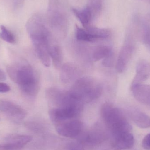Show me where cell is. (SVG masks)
I'll use <instances>...</instances> for the list:
<instances>
[{
  "instance_id": "cell-4",
  "label": "cell",
  "mask_w": 150,
  "mask_h": 150,
  "mask_svg": "<svg viewBox=\"0 0 150 150\" xmlns=\"http://www.w3.org/2000/svg\"><path fill=\"white\" fill-rule=\"evenodd\" d=\"M46 96L50 104L54 107L52 108H72L81 112L83 109V103L75 98L69 91L50 88L47 91Z\"/></svg>"
},
{
  "instance_id": "cell-17",
  "label": "cell",
  "mask_w": 150,
  "mask_h": 150,
  "mask_svg": "<svg viewBox=\"0 0 150 150\" xmlns=\"http://www.w3.org/2000/svg\"><path fill=\"white\" fill-rule=\"evenodd\" d=\"M84 28L91 34L95 41L97 40L108 38L111 34V31L107 29L98 28L90 25Z\"/></svg>"
},
{
  "instance_id": "cell-15",
  "label": "cell",
  "mask_w": 150,
  "mask_h": 150,
  "mask_svg": "<svg viewBox=\"0 0 150 150\" xmlns=\"http://www.w3.org/2000/svg\"><path fill=\"white\" fill-rule=\"evenodd\" d=\"M130 116L135 124L141 128H150V117L143 112L132 109L130 111Z\"/></svg>"
},
{
  "instance_id": "cell-12",
  "label": "cell",
  "mask_w": 150,
  "mask_h": 150,
  "mask_svg": "<svg viewBox=\"0 0 150 150\" xmlns=\"http://www.w3.org/2000/svg\"><path fill=\"white\" fill-rule=\"evenodd\" d=\"M131 88L133 95L137 101L150 106V85L137 84L131 86Z\"/></svg>"
},
{
  "instance_id": "cell-16",
  "label": "cell",
  "mask_w": 150,
  "mask_h": 150,
  "mask_svg": "<svg viewBox=\"0 0 150 150\" xmlns=\"http://www.w3.org/2000/svg\"><path fill=\"white\" fill-rule=\"evenodd\" d=\"M141 28L143 41L150 49V14H147L142 19Z\"/></svg>"
},
{
  "instance_id": "cell-23",
  "label": "cell",
  "mask_w": 150,
  "mask_h": 150,
  "mask_svg": "<svg viewBox=\"0 0 150 150\" xmlns=\"http://www.w3.org/2000/svg\"><path fill=\"white\" fill-rule=\"evenodd\" d=\"M0 37L2 39L10 44L16 43V38L14 34L4 25L1 26Z\"/></svg>"
},
{
  "instance_id": "cell-24",
  "label": "cell",
  "mask_w": 150,
  "mask_h": 150,
  "mask_svg": "<svg viewBox=\"0 0 150 150\" xmlns=\"http://www.w3.org/2000/svg\"><path fill=\"white\" fill-rule=\"evenodd\" d=\"M24 146L17 144L11 142H5L0 144V150H20Z\"/></svg>"
},
{
  "instance_id": "cell-27",
  "label": "cell",
  "mask_w": 150,
  "mask_h": 150,
  "mask_svg": "<svg viewBox=\"0 0 150 150\" xmlns=\"http://www.w3.org/2000/svg\"><path fill=\"white\" fill-rule=\"evenodd\" d=\"M10 91V87L6 83H0V92L6 93Z\"/></svg>"
},
{
  "instance_id": "cell-18",
  "label": "cell",
  "mask_w": 150,
  "mask_h": 150,
  "mask_svg": "<svg viewBox=\"0 0 150 150\" xmlns=\"http://www.w3.org/2000/svg\"><path fill=\"white\" fill-rule=\"evenodd\" d=\"M73 11L84 28L90 25V22L92 20L93 18L91 11L88 7L81 10L73 8Z\"/></svg>"
},
{
  "instance_id": "cell-8",
  "label": "cell",
  "mask_w": 150,
  "mask_h": 150,
  "mask_svg": "<svg viewBox=\"0 0 150 150\" xmlns=\"http://www.w3.org/2000/svg\"><path fill=\"white\" fill-rule=\"evenodd\" d=\"M83 129L82 122L78 120H69L57 124L56 129L60 135L70 138L78 137Z\"/></svg>"
},
{
  "instance_id": "cell-28",
  "label": "cell",
  "mask_w": 150,
  "mask_h": 150,
  "mask_svg": "<svg viewBox=\"0 0 150 150\" xmlns=\"http://www.w3.org/2000/svg\"><path fill=\"white\" fill-rule=\"evenodd\" d=\"M12 1L15 7L18 8L23 6L24 0H12Z\"/></svg>"
},
{
  "instance_id": "cell-2",
  "label": "cell",
  "mask_w": 150,
  "mask_h": 150,
  "mask_svg": "<svg viewBox=\"0 0 150 150\" xmlns=\"http://www.w3.org/2000/svg\"><path fill=\"white\" fill-rule=\"evenodd\" d=\"M101 115L112 135L130 132L132 130V127L121 110L110 103H106L102 105Z\"/></svg>"
},
{
  "instance_id": "cell-11",
  "label": "cell",
  "mask_w": 150,
  "mask_h": 150,
  "mask_svg": "<svg viewBox=\"0 0 150 150\" xmlns=\"http://www.w3.org/2000/svg\"><path fill=\"white\" fill-rule=\"evenodd\" d=\"M112 137L113 145L119 149H129L134 144V137L130 132L121 133L112 136Z\"/></svg>"
},
{
  "instance_id": "cell-14",
  "label": "cell",
  "mask_w": 150,
  "mask_h": 150,
  "mask_svg": "<svg viewBox=\"0 0 150 150\" xmlns=\"http://www.w3.org/2000/svg\"><path fill=\"white\" fill-rule=\"evenodd\" d=\"M78 69L72 63H67L62 67L61 69V81L64 84L72 82L76 76Z\"/></svg>"
},
{
  "instance_id": "cell-21",
  "label": "cell",
  "mask_w": 150,
  "mask_h": 150,
  "mask_svg": "<svg viewBox=\"0 0 150 150\" xmlns=\"http://www.w3.org/2000/svg\"><path fill=\"white\" fill-rule=\"evenodd\" d=\"M76 36L77 39L80 41L92 42L95 41L91 34L85 29L76 26Z\"/></svg>"
},
{
  "instance_id": "cell-9",
  "label": "cell",
  "mask_w": 150,
  "mask_h": 150,
  "mask_svg": "<svg viewBox=\"0 0 150 150\" xmlns=\"http://www.w3.org/2000/svg\"><path fill=\"white\" fill-rule=\"evenodd\" d=\"M81 111L72 108H51L48 112L51 120L57 124L72 120Z\"/></svg>"
},
{
  "instance_id": "cell-10",
  "label": "cell",
  "mask_w": 150,
  "mask_h": 150,
  "mask_svg": "<svg viewBox=\"0 0 150 150\" xmlns=\"http://www.w3.org/2000/svg\"><path fill=\"white\" fill-rule=\"evenodd\" d=\"M47 47L48 53L54 66L56 68L61 67L63 60L62 51L52 34L48 39Z\"/></svg>"
},
{
  "instance_id": "cell-7",
  "label": "cell",
  "mask_w": 150,
  "mask_h": 150,
  "mask_svg": "<svg viewBox=\"0 0 150 150\" xmlns=\"http://www.w3.org/2000/svg\"><path fill=\"white\" fill-rule=\"evenodd\" d=\"M131 33L127 35L125 43L119 53L116 64V69L119 73H122L125 70L130 61L134 50Z\"/></svg>"
},
{
  "instance_id": "cell-29",
  "label": "cell",
  "mask_w": 150,
  "mask_h": 150,
  "mask_svg": "<svg viewBox=\"0 0 150 150\" xmlns=\"http://www.w3.org/2000/svg\"><path fill=\"white\" fill-rule=\"evenodd\" d=\"M6 75L2 70L0 69V81H4L6 79Z\"/></svg>"
},
{
  "instance_id": "cell-22",
  "label": "cell",
  "mask_w": 150,
  "mask_h": 150,
  "mask_svg": "<svg viewBox=\"0 0 150 150\" xmlns=\"http://www.w3.org/2000/svg\"><path fill=\"white\" fill-rule=\"evenodd\" d=\"M87 7L91 11L93 19L100 14L102 10V4L100 0H90Z\"/></svg>"
},
{
  "instance_id": "cell-30",
  "label": "cell",
  "mask_w": 150,
  "mask_h": 150,
  "mask_svg": "<svg viewBox=\"0 0 150 150\" xmlns=\"http://www.w3.org/2000/svg\"><path fill=\"white\" fill-rule=\"evenodd\" d=\"M149 1L150 2V0H149Z\"/></svg>"
},
{
  "instance_id": "cell-3",
  "label": "cell",
  "mask_w": 150,
  "mask_h": 150,
  "mask_svg": "<svg viewBox=\"0 0 150 150\" xmlns=\"http://www.w3.org/2000/svg\"><path fill=\"white\" fill-rule=\"evenodd\" d=\"M69 91L75 98L83 104L89 103L100 97L103 87L100 83L93 79L84 77L75 82Z\"/></svg>"
},
{
  "instance_id": "cell-1",
  "label": "cell",
  "mask_w": 150,
  "mask_h": 150,
  "mask_svg": "<svg viewBox=\"0 0 150 150\" xmlns=\"http://www.w3.org/2000/svg\"><path fill=\"white\" fill-rule=\"evenodd\" d=\"M11 79L18 85L24 95L30 98L36 97L40 89L38 76L33 68L27 62L20 60L7 68Z\"/></svg>"
},
{
  "instance_id": "cell-19",
  "label": "cell",
  "mask_w": 150,
  "mask_h": 150,
  "mask_svg": "<svg viewBox=\"0 0 150 150\" xmlns=\"http://www.w3.org/2000/svg\"><path fill=\"white\" fill-rule=\"evenodd\" d=\"M33 137L31 136L25 135L12 134L5 138V142H12L23 145L24 147L32 141Z\"/></svg>"
},
{
  "instance_id": "cell-13",
  "label": "cell",
  "mask_w": 150,
  "mask_h": 150,
  "mask_svg": "<svg viewBox=\"0 0 150 150\" xmlns=\"http://www.w3.org/2000/svg\"><path fill=\"white\" fill-rule=\"evenodd\" d=\"M150 78V62L145 60H141L137 63L136 74L131 86L141 84Z\"/></svg>"
},
{
  "instance_id": "cell-26",
  "label": "cell",
  "mask_w": 150,
  "mask_h": 150,
  "mask_svg": "<svg viewBox=\"0 0 150 150\" xmlns=\"http://www.w3.org/2000/svg\"><path fill=\"white\" fill-rule=\"evenodd\" d=\"M142 146L144 149L150 150V134L147 135L143 139Z\"/></svg>"
},
{
  "instance_id": "cell-5",
  "label": "cell",
  "mask_w": 150,
  "mask_h": 150,
  "mask_svg": "<svg viewBox=\"0 0 150 150\" xmlns=\"http://www.w3.org/2000/svg\"><path fill=\"white\" fill-rule=\"evenodd\" d=\"M56 1H51L48 10V21L53 30L64 35L67 32L68 18L66 12Z\"/></svg>"
},
{
  "instance_id": "cell-20",
  "label": "cell",
  "mask_w": 150,
  "mask_h": 150,
  "mask_svg": "<svg viewBox=\"0 0 150 150\" xmlns=\"http://www.w3.org/2000/svg\"><path fill=\"white\" fill-rule=\"evenodd\" d=\"M112 48L107 46H100L96 47L93 54V59L95 62L103 59L112 52Z\"/></svg>"
},
{
  "instance_id": "cell-25",
  "label": "cell",
  "mask_w": 150,
  "mask_h": 150,
  "mask_svg": "<svg viewBox=\"0 0 150 150\" xmlns=\"http://www.w3.org/2000/svg\"><path fill=\"white\" fill-rule=\"evenodd\" d=\"M114 62V54L113 52H111L102 61V65L105 67H111Z\"/></svg>"
},
{
  "instance_id": "cell-6",
  "label": "cell",
  "mask_w": 150,
  "mask_h": 150,
  "mask_svg": "<svg viewBox=\"0 0 150 150\" xmlns=\"http://www.w3.org/2000/svg\"><path fill=\"white\" fill-rule=\"evenodd\" d=\"M0 112L13 122L19 123L27 115V112L23 108L9 100H0Z\"/></svg>"
}]
</instances>
